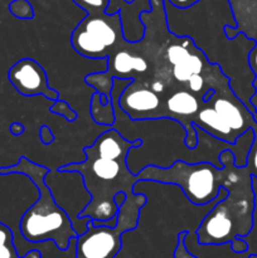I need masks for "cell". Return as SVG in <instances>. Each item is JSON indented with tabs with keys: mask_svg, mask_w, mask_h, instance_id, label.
Segmentation results:
<instances>
[{
	"mask_svg": "<svg viewBox=\"0 0 257 258\" xmlns=\"http://www.w3.org/2000/svg\"><path fill=\"white\" fill-rule=\"evenodd\" d=\"M131 82L133 80L115 77L111 88V101L115 112L112 127L127 141H141L140 146H133L126 156V164L131 173L138 175L146 166L169 168L178 160L190 164L208 161L222 169L223 165L219 161V154L224 150L233 154L234 165L238 168L247 165V155L254 139L252 127L238 136L236 143L229 144L209 135L193 123L198 135V144L190 149L185 144V128L178 121L166 117L134 121L123 112L118 100Z\"/></svg>",
	"mask_w": 257,
	"mask_h": 258,
	"instance_id": "obj_1",
	"label": "cell"
},
{
	"mask_svg": "<svg viewBox=\"0 0 257 258\" xmlns=\"http://www.w3.org/2000/svg\"><path fill=\"white\" fill-rule=\"evenodd\" d=\"M164 8L168 29L175 35L190 38L208 62L218 64L229 78V86L237 97L252 113H256L251 103V97L256 93L254 73L248 62L249 52L256 42L243 33L232 39L227 37L224 27H236L228 0H199L185 9H179L169 0H164Z\"/></svg>",
	"mask_w": 257,
	"mask_h": 258,
	"instance_id": "obj_2",
	"label": "cell"
},
{
	"mask_svg": "<svg viewBox=\"0 0 257 258\" xmlns=\"http://www.w3.org/2000/svg\"><path fill=\"white\" fill-rule=\"evenodd\" d=\"M140 144V140L127 141L111 127L101 133L90 146H85V160L60 166L62 170L78 171L92 197L91 203L81 212L80 218L110 221L117 217L116 194L122 191L126 197H131L134 185L139 181V176L127 168L126 156L133 146Z\"/></svg>",
	"mask_w": 257,
	"mask_h": 258,
	"instance_id": "obj_3",
	"label": "cell"
},
{
	"mask_svg": "<svg viewBox=\"0 0 257 258\" xmlns=\"http://www.w3.org/2000/svg\"><path fill=\"white\" fill-rule=\"evenodd\" d=\"M219 161L227 170L222 188L228 191L226 198L217 202L202 218L196 234L201 244L231 243L236 238L248 236L253 227L254 191L252 175L246 166L234 165V156L229 150L219 154Z\"/></svg>",
	"mask_w": 257,
	"mask_h": 258,
	"instance_id": "obj_4",
	"label": "cell"
},
{
	"mask_svg": "<svg viewBox=\"0 0 257 258\" xmlns=\"http://www.w3.org/2000/svg\"><path fill=\"white\" fill-rule=\"evenodd\" d=\"M45 166L38 165L27 158H20L15 165L0 168V175L20 174L28 176L38 189V201L23 214L19 231L23 238L30 243L53 242L58 251L68 249L71 239L78 237L68 214L55 203L49 188L44 183Z\"/></svg>",
	"mask_w": 257,
	"mask_h": 258,
	"instance_id": "obj_5",
	"label": "cell"
},
{
	"mask_svg": "<svg viewBox=\"0 0 257 258\" xmlns=\"http://www.w3.org/2000/svg\"><path fill=\"white\" fill-rule=\"evenodd\" d=\"M139 180L175 185L193 206H204L218 197L227 178L226 168H217L208 161L185 163L178 160L169 168L146 166L138 174Z\"/></svg>",
	"mask_w": 257,
	"mask_h": 258,
	"instance_id": "obj_6",
	"label": "cell"
},
{
	"mask_svg": "<svg viewBox=\"0 0 257 258\" xmlns=\"http://www.w3.org/2000/svg\"><path fill=\"white\" fill-rule=\"evenodd\" d=\"M145 194L126 197L118 208L115 227L93 226L87 223V231L76 238L75 258H116L122 248V234L138 228L141 208L146 204Z\"/></svg>",
	"mask_w": 257,
	"mask_h": 258,
	"instance_id": "obj_7",
	"label": "cell"
},
{
	"mask_svg": "<svg viewBox=\"0 0 257 258\" xmlns=\"http://www.w3.org/2000/svg\"><path fill=\"white\" fill-rule=\"evenodd\" d=\"M214 138L234 144L237 138L254 125L253 113L232 90L214 92L197 113L194 122Z\"/></svg>",
	"mask_w": 257,
	"mask_h": 258,
	"instance_id": "obj_8",
	"label": "cell"
},
{
	"mask_svg": "<svg viewBox=\"0 0 257 258\" xmlns=\"http://www.w3.org/2000/svg\"><path fill=\"white\" fill-rule=\"evenodd\" d=\"M123 39L120 12L86 14L71 35L76 52L88 59H107Z\"/></svg>",
	"mask_w": 257,
	"mask_h": 258,
	"instance_id": "obj_9",
	"label": "cell"
},
{
	"mask_svg": "<svg viewBox=\"0 0 257 258\" xmlns=\"http://www.w3.org/2000/svg\"><path fill=\"white\" fill-rule=\"evenodd\" d=\"M149 67V60L144 55L139 40L128 42L123 39L107 57L106 71L88 73L85 82L97 92L110 96L113 78L139 80L145 75Z\"/></svg>",
	"mask_w": 257,
	"mask_h": 258,
	"instance_id": "obj_10",
	"label": "cell"
},
{
	"mask_svg": "<svg viewBox=\"0 0 257 258\" xmlns=\"http://www.w3.org/2000/svg\"><path fill=\"white\" fill-rule=\"evenodd\" d=\"M44 183L55 203L68 214L78 236L85 233L91 218H80V214L91 203L92 197L86 189L82 175L78 171L52 169L44 175Z\"/></svg>",
	"mask_w": 257,
	"mask_h": 258,
	"instance_id": "obj_11",
	"label": "cell"
},
{
	"mask_svg": "<svg viewBox=\"0 0 257 258\" xmlns=\"http://www.w3.org/2000/svg\"><path fill=\"white\" fill-rule=\"evenodd\" d=\"M9 82L25 97L42 95L53 102L60 98V93L50 87L47 72L33 58H23L10 67L8 72Z\"/></svg>",
	"mask_w": 257,
	"mask_h": 258,
	"instance_id": "obj_12",
	"label": "cell"
},
{
	"mask_svg": "<svg viewBox=\"0 0 257 258\" xmlns=\"http://www.w3.org/2000/svg\"><path fill=\"white\" fill-rule=\"evenodd\" d=\"M0 258H42L39 249H32L19 256L14 242V233L7 224L0 222Z\"/></svg>",
	"mask_w": 257,
	"mask_h": 258,
	"instance_id": "obj_13",
	"label": "cell"
},
{
	"mask_svg": "<svg viewBox=\"0 0 257 258\" xmlns=\"http://www.w3.org/2000/svg\"><path fill=\"white\" fill-rule=\"evenodd\" d=\"M90 115L92 120L98 125L112 126L115 122V112H113L112 101L106 105L100 103V92L95 91L90 100Z\"/></svg>",
	"mask_w": 257,
	"mask_h": 258,
	"instance_id": "obj_14",
	"label": "cell"
},
{
	"mask_svg": "<svg viewBox=\"0 0 257 258\" xmlns=\"http://www.w3.org/2000/svg\"><path fill=\"white\" fill-rule=\"evenodd\" d=\"M9 10L14 17L19 19H32L34 17V10L28 0H14L10 3Z\"/></svg>",
	"mask_w": 257,
	"mask_h": 258,
	"instance_id": "obj_15",
	"label": "cell"
},
{
	"mask_svg": "<svg viewBox=\"0 0 257 258\" xmlns=\"http://www.w3.org/2000/svg\"><path fill=\"white\" fill-rule=\"evenodd\" d=\"M82 10H85L87 14H93V13H105L110 0H73ZM128 4L134 0H126Z\"/></svg>",
	"mask_w": 257,
	"mask_h": 258,
	"instance_id": "obj_16",
	"label": "cell"
},
{
	"mask_svg": "<svg viewBox=\"0 0 257 258\" xmlns=\"http://www.w3.org/2000/svg\"><path fill=\"white\" fill-rule=\"evenodd\" d=\"M50 112L57 113V115L65 117L68 122H73L77 118V112L72 108V106L65 100H57L53 102L52 107H50Z\"/></svg>",
	"mask_w": 257,
	"mask_h": 258,
	"instance_id": "obj_17",
	"label": "cell"
},
{
	"mask_svg": "<svg viewBox=\"0 0 257 258\" xmlns=\"http://www.w3.org/2000/svg\"><path fill=\"white\" fill-rule=\"evenodd\" d=\"M252 130L254 133V139L253 143H252L251 149H249V153L247 155V165L246 168L248 169L249 174L254 178H257V123H254L252 126Z\"/></svg>",
	"mask_w": 257,
	"mask_h": 258,
	"instance_id": "obj_18",
	"label": "cell"
},
{
	"mask_svg": "<svg viewBox=\"0 0 257 258\" xmlns=\"http://www.w3.org/2000/svg\"><path fill=\"white\" fill-rule=\"evenodd\" d=\"M188 231H183V232H179V234L176 236L178 238V242H176V246L175 249H174V258H199L197 256H194L193 253L186 249L185 244H184V237H185V233Z\"/></svg>",
	"mask_w": 257,
	"mask_h": 258,
	"instance_id": "obj_19",
	"label": "cell"
},
{
	"mask_svg": "<svg viewBox=\"0 0 257 258\" xmlns=\"http://www.w3.org/2000/svg\"><path fill=\"white\" fill-rule=\"evenodd\" d=\"M231 249L234 253H244L248 251V243L243 238H236L231 242Z\"/></svg>",
	"mask_w": 257,
	"mask_h": 258,
	"instance_id": "obj_20",
	"label": "cell"
},
{
	"mask_svg": "<svg viewBox=\"0 0 257 258\" xmlns=\"http://www.w3.org/2000/svg\"><path fill=\"white\" fill-rule=\"evenodd\" d=\"M40 140H42L43 144H49L53 141V134L50 131V128H48L47 126H43L40 128Z\"/></svg>",
	"mask_w": 257,
	"mask_h": 258,
	"instance_id": "obj_21",
	"label": "cell"
},
{
	"mask_svg": "<svg viewBox=\"0 0 257 258\" xmlns=\"http://www.w3.org/2000/svg\"><path fill=\"white\" fill-rule=\"evenodd\" d=\"M197 2H199V0H169L170 4L179 8V9H185V8L191 7V5L196 4Z\"/></svg>",
	"mask_w": 257,
	"mask_h": 258,
	"instance_id": "obj_22",
	"label": "cell"
},
{
	"mask_svg": "<svg viewBox=\"0 0 257 258\" xmlns=\"http://www.w3.org/2000/svg\"><path fill=\"white\" fill-rule=\"evenodd\" d=\"M9 130H10V133H12L14 136H19V135H22L23 131H24V127H23L20 123L14 122V123H12V125H10Z\"/></svg>",
	"mask_w": 257,
	"mask_h": 258,
	"instance_id": "obj_23",
	"label": "cell"
},
{
	"mask_svg": "<svg viewBox=\"0 0 257 258\" xmlns=\"http://www.w3.org/2000/svg\"><path fill=\"white\" fill-rule=\"evenodd\" d=\"M125 199H126V194L122 193V191H120V193L116 194V197H115L116 206H117L118 208H120V207L123 204V202H125Z\"/></svg>",
	"mask_w": 257,
	"mask_h": 258,
	"instance_id": "obj_24",
	"label": "cell"
}]
</instances>
